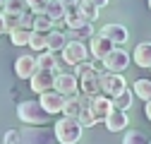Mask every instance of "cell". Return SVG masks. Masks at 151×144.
<instances>
[{
  "mask_svg": "<svg viewBox=\"0 0 151 144\" xmlns=\"http://www.w3.org/2000/svg\"><path fill=\"white\" fill-rule=\"evenodd\" d=\"M17 115H19L22 122L31 125V127H43V125L50 120V113L43 111V106L39 101H22L19 106H17Z\"/></svg>",
  "mask_w": 151,
  "mask_h": 144,
  "instance_id": "cell-1",
  "label": "cell"
},
{
  "mask_svg": "<svg viewBox=\"0 0 151 144\" xmlns=\"http://www.w3.org/2000/svg\"><path fill=\"white\" fill-rule=\"evenodd\" d=\"M53 132H55V142H60V144H77V142L82 139L84 127H82V125L74 120V118L63 115L60 120H55Z\"/></svg>",
  "mask_w": 151,
  "mask_h": 144,
  "instance_id": "cell-2",
  "label": "cell"
},
{
  "mask_svg": "<svg viewBox=\"0 0 151 144\" xmlns=\"http://www.w3.org/2000/svg\"><path fill=\"white\" fill-rule=\"evenodd\" d=\"M19 144H55V132L43 127H24L19 130Z\"/></svg>",
  "mask_w": 151,
  "mask_h": 144,
  "instance_id": "cell-3",
  "label": "cell"
},
{
  "mask_svg": "<svg viewBox=\"0 0 151 144\" xmlns=\"http://www.w3.org/2000/svg\"><path fill=\"white\" fill-rule=\"evenodd\" d=\"M53 89L58 94H63L65 99H77L79 96V79L72 72H60V75H55V86Z\"/></svg>",
  "mask_w": 151,
  "mask_h": 144,
  "instance_id": "cell-4",
  "label": "cell"
},
{
  "mask_svg": "<svg viewBox=\"0 0 151 144\" xmlns=\"http://www.w3.org/2000/svg\"><path fill=\"white\" fill-rule=\"evenodd\" d=\"M99 77H101V94H106L110 99L127 89V82H125L122 75H115V72H101Z\"/></svg>",
  "mask_w": 151,
  "mask_h": 144,
  "instance_id": "cell-5",
  "label": "cell"
},
{
  "mask_svg": "<svg viewBox=\"0 0 151 144\" xmlns=\"http://www.w3.org/2000/svg\"><path fill=\"white\" fill-rule=\"evenodd\" d=\"M63 60L67 65H82L89 60V48L82 43V41H67V46L63 48Z\"/></svg>",
  "mask_w": 151,
  "mask_h": 144,
  "instance_id": "cell-6",
  "label": "cell"
},
{
  "mask_svg": "<svg viewBox=\"0 0 151 144\" xmlns=\"http://www.w3.org/2000/svg\"><path fill=\"white\" fill-rule=\"evenodd\" d=\"M132 63V58H129V53L125 50V48H113V53H108L106 55V60H103V67H106V72H115V75H120L122 70H127V65Z\"/></svg>",
  "mask_w": 151,
  "mask_h": 144,
  "instance_id": "cell-7",
  "label": "cell"
},
{
  "mask_svg": "<svg viewBox=\"0 0 151 144\" xmlns=\"http://www.w3.org/2000/svg\"><path fill=\"white\" fill-rule=\"evenodd\" d=\"M91 115L96 122H106V118L113 113V99L106 96V94H99V96H93L91 99Z\"/></svg>",
  "mask_w": 151,
  "mask_h": 144,
  "instance_id": "cell-8",
  "label": "cell"
},
{
  "mask_svg": "<svg viewBox=\"0 0 151 144\" xmlns=\"http://www.w3.org/2000/svg\"><path fill=\"white\" fill-rule=\"evenodd\" d=\"M31 84V91L36 94H46V91H53V86H55V75L50 70H36V75L29 79Z\"/></svg>",
  "mask_w": 151,
  "mask_h": 144,
  "instance_id": "cell-9",
  "label": "cell"
},
{
  "mask_svg": "<svg viewBox=\"0 0 151 144\" xmlns=\"http://www.w3.org/2000/svg\"><path fill=\"white\" fill-rule=\"evenodd\" d=\"M39 103L43 106V111H46V113L55 115V113H63V111H65V103H67V99L53 89V91H46V94H41Z\"/></svg>",
  "mask_w": 151,
  "mask_h": 144,
  "instance_id": "cell-10",
  "label": "cell"
},
{
  "mask_svg": "<svg viewBox=\"0 0 151 144\" xmlns=\"http://www.w3.org/2000/svg\"><path fill=\"white\" fill-rule=\"evenodd\" d=\"M113 48H115L113 41H108L106 36H101V34H96V36L89 41V55H93V60H101V63H103L108 53H113Z\"/></svg>",
  "mask_w": 151,
  "mask_h": 144,
  "instance_id": "cell-11",
  "label": "cell"
},
{
  "mask_svg": "<svg viewBox=\"0 0 151 144\" xmlns=\"http://www.w3.org/2000/svg\"><path fill=\"white\" fill-rule=\"evenodd\" d=\"M36 70H39L36 58L29 55V53L19 55V58H17V63H14V72H17V77H19V79H31V77L36 75Z\"/></svg>",
  "mask_w": 151,
  "mask_h": 144,
  "instance_id": "cell-12",
  "label": "cell"
},
{
  "mask_svg": "<svg viewBox=\"0 0 151 144\" xmlns=\"http://www.w3.org/2000/svg\"><path fill=\"white\" fill-rule=\"evenodd\" d=\"M99 34L106 36L108 41H113L115 46H120V43H125V41L129 39V31H127V27H122V24H106Z\"/></svg>",
  "mask_w": 151,
  "mask_h": 144,
  "instance_id": "cell-13",
  "label": "cell"
},
{
  "mask_svg": "<svg viewBox=\"0 0 151 144\" xmlns=\"http://www.w3.org/2000/svg\"><path fill=\"white\" fill-rule=\"evenodd\" d=\"M36 65H39V70H50V72H60V67L65 65V60H58L55 58V53L50 50H43L36 55Z\"/></svg>",
  "mask_w": 151,
  "mask_h": 144,
  "instance_id": "cell-14",
  "label": "cell"
},
{
  "mask_svg": "<svg viewBox=\"0 0 151 144\" xmlns=\"http://www.w3.org/2000/svg\"><path fill=\"white\" fill-rule=\"evenodd\" d=\"M132 60H134L137 67H144V70H151V43H139L132 53Z\"/></svg>",
  "mask_w": 151,
  "mask_h": 144,
  "instance_id": "cell-15",
  "label": "cell"
},
{
  "mask_svg": "<svg viewBox=\"0 0 151 144\" xmlns=\"http://www.w3.org/2000/svg\"><path fill=\"white\" fill-rule=\"evenodd\" d=\"M127 122H129L127 113H125V111H118V108H113V113L106 118V127H108L110 132H120V130L127 127Z\"/></svg>",
  "mask_w": 151,
  "mask_h": 144,
  "instance_id": "cell-16",
  "label": "cell"
},
{
  "mask_svg": "<svg viewBox=\"0 0 151 144\" xmlns=\"http://www.w3.org/2000/svg\"><path fill=\"white\" fill-rule=\"evenodd\" d=\"M101 75V72H99ZM99 75H91V77H84L79 79V94H86V96H99L101 94V77Z\"/></svg>",
  "mask_w": 151,
  "mask_h": 144,
  "instance_id": "cell-17",
  "label": "cell"
},
{
  "mask_svg": "<svg viewBox=\"0 0 151 144\" xmlns=\"http://www.w3.org/2000/svg\"><path fill=\"white\" fill-rule=\"evenodd\" d=\"M65 22H67L70 29H79V27L89 24V22H84V17L79 14V7L77 5H65Z\"/></svg>",
  "mask_w": 151,
  "mask_h": 144,
  "instance_id": "cell-18",
  "label": "cell"
},
{
  "mask_svg": "<svg viewBox=\"0 0 151 144\" xmlns=\"http://www.w3.org/2000/svg\"><path fill=\"white\" fill-rule=\"evenodd\" d=\"M77 7H79V14L84 17V22L93 24L99 19V7L91 3V0H77Z\"/></svg>",
  "mask_w": 151,
  "mask_h": 144,
  "instance_id": "cell-19",
  "label": "cell"
},
{
  "mask_svg": "<svg viewBox=\"0 0 151 144\" xmlns=\"http://www.w3.org/2000/svg\"><path fill=\"white\" fill-rule=\"evenodd\" d=\"M65 46H67V34H63L58 29L48 34V50L50 53H63Z\"/></svg>",
  "mask_w": 151,
  "mask_h": 144,
  "instance_id": "cell-20",
  "label": "cell"
},
{
  "mask_svg": "<svg viewBox=\"0 0 151 144\" xmlns=\"http://www.w3.org/2000/svg\"><path fill=\"white\" fill-rule=\"evenodd\" d=\"M31 31H43V34H50V31H55V22L50 19L48 14L39 12V14H34V29H31Z\"/></svg>",
  "mask_w": 151,
  "mask_h": 144,
  "instance_id": "cell-21",
  "label": "cell"
},
{
  "mask_svg": "<svg viewBox=\"0 0 151 144\" xmlns=\"http://www.w3.org/2000/svg\"><path fill=\"white\" fill-rule=\"evenodd\" d=\"M29 48H31V50H36V53L48 50V34H43V31H31Z\"/></svg>",
  "mask_w": 151,
  "mask_h": 144,
  "instance_id": "cell-22",
  "label": "cell"
},
{
  "mask_svg": "<svg viewBox=\"0 0 151 144\" xmlns=\"http://www.w3.org/2000/svg\"><path fill=\"white\" fill-rule=\"evenodd\" d=\"M67 34H70L67 41H82V43H84L86 39L91 41V39H93V24H84V27H79V29H70Z\"/></svg>",
  "mask_w": 151,
  "mask_h": 144,
  "instance_id": "cell-23",
  "label": "cell"
},
{
  "mask_svg": "<svg viewBox=\"0 0 151 144\" xmlns=\"http://www.w3.org/2000/svg\"><path fill=\"white\" fill-rule=\"evenodd\" d=\"M132 103H134V96H132L129 89H125V91H120L118 96H113V108H118V111H129Z\"/></svg>",
  "mask_w": 151,
  "mask_h": 144,
  "instance_id": "cell-24",
  "label": "cell"
},
{
  "mask_svg": "<svg viewBox=\"0 0 151 144\" xmlns=\"http://www.w3.org/2000/svg\"><path fill=\"white\" fill-rule=\"evenodd\" d=\"M43 14H48L50 19L58 24L60 19H65V5L60 3V0H58V3H48V5H46V10H43Z\"/></svg>",
  "mask_w": 151,
  "mask_h": 144,
  "instance_id": "cell-25",
  "label": "cell"
},
{
  "mask_svg": "<svg viewBox=\"0 0 151 144\" xmlns=\"http://www.w3.org/2000/svg\"><path fill=\"white\" fill-rule=\"evenodd\" d=\"M132 91L144 101H151V79H137L132 84Z\"/></svg>",
  "mask_w": 151,
  "mask_h": 144,
  "instance_id": "cell-26",
  "label": "cell"
},
{
  "mask_svg": "<svg viewBox=\"0 0 151 144\" xmlns=\"http://www.w3.org/2000/svg\"><path fill=\"white\" fill-rule=\"evenodd\" d=\"M99 72H101V70L93 65V63H89V60L74 67V75H77V79H84V77H91V75H99Z\"/></svg>",
  "mask_w": 151,
  "mask_h": 144,
  "instance_id": "cell-27",
  "label": "cell"
},
{
  "mask_svg": "<svg viewBox=\"0 0 151 144\" xmlns=\"http://www.w3.org/2000/svg\"><path fill=\"white\" fill-rule=\"evenodd\" d=\"M122 144H149V139L142 130H127L122 137Z\"/></svg>",
  "mask_w": 151,
  "mask_h": 144,
  "instance_id": "cell-28",
  "label": "cell"
},
{
  "mask_svg": "<svg viewBox=\"0 0 151 144\" xmlns=\"http://www.w3.org/2000/svg\"><path fill=\"white\" fill-rule=\"evenodd\" d=\"M29 39H31V31H27V29H14V31H10V41H12L14 46H29Z\"/></svg>",
  "mask_w": 151,
  "mask_h": 144,
  "instance_id": "cell-29",
  "label": "cell"
},
{
  "mask_svg": "<svg viewBox=\"0 0 151 144\" xmlns=\"http://www.w3.org/2000/svg\"><path fill=\"white\" fill-rule=\"evenodd\" d=\"M27 0H5L3 3V12H14V14H22L27 12Z\"/></svg>",
  "mask_w": 151,
  "mask_h": 144,
  "instance_id": "cell-30",
  "label": "cell"
},
{
  "mask_svg": "<svg viewBox=\"0 0 151 144\" xmlns=\"http://www.w3.org/2000/svg\"><path fill=\"white\" fill-rule=\"evenodd\" d=\"M79 113H82V103H79V99H67L63 115H67V118H74V120H77V118H79Z\"/></svg>",
  "mask_w": 151,
  "mask_h": 144,
  "instance_id": "cell-31",
  "label": "cell"
},
{
  "mask_svg": "<svg viewBox=\"0 0 151 144\" xmlns=\"http://www.w3.org/2000/svg\"><path fill=\"white\" fill-rule=\"evenodd\" d=\"M22 14H24V12H22ZM22 14H14V12H3V22H5V29H7V34H10V31H14V29H19Z\"/></svg>",
  "mask_w": 151,
  "mask_h": 144,
  "instance_id": "cell-32",
  "label": "cell"
},
{
  "mask_svg": "<svg viewBox=\"0 0 151 144\" xmlns=\"http://www.w3.org/2000/svg\"><path fill=\"white\" fill-rule=\"evenodd\" d=\"M77 122L82 125V127H91V125H96V120H93L91 111H82V113H79V118H77Z\"/></svg>",
  "mask_w": 151,
  "mask_h": 144,
  "instance_id": "cell-33",
  "label": "cell"
},
{
  "mask_svg": "<svg viewBox=\"0 0 151 144\" xmlns=\"http://www.w3.org/2000/svg\"><path fill=\"white\" fill-rule=\"evenodd\" d=\"M19 29H27V31H31V29H34V12H31V10H27V12L22 14Z\"/></svg>",
  "mask_w": 151,
  "mask_h": 144,
  "instance_id": "cell-34",
  "label": "cell"
},
{
  "mask_svg": "<svg viewBox=\"0 0 151 144\" xmlns=\"http://www.w3.org/2000/svg\"><path fill=\"white\" fill-rule=\"evenodd\" d=\"M46 5H48L46 0H27V7H29V10L34 12V14H39V12H43V10H46Z\"/></svg>",
  "mask_w": 151,
  "mask_h": 144,
  "instance_id": "cell-35",
  "label": "cell"
},
{
  "mask_svg": "<svg viewBox=\"0 0 151 144\" xmlns=\"http://www.w3.org/2000/svg\"><path fill=\"white\" fill-rule=\"evenodd\" d=\"M144 115L151 120V101H146V106H144Z\"/></svg>",
  "mask_w": 151,
  "mask_h": 144,
  "instance_id": "cell-36",
  "label": "cell"
},
{
  "mask_svg": "<svg viewBox=\"0 0 151 144\" xmlns=\"http://www.w3.org/2000/svg\"><path fill=\"white\" fill-rule=\"evenodd\" d=\"M91 3L96 5V7H103V5H108V3H110V0H91Z\"/></svg>",
  "mask_w": 151,
  "mask_h": 144,
  "instance_id": "cell-37",
  "label": "cell"
},
{
  "mask_svg": "<svg viewBox=\"0 0 151 144\" xmlns=\"http://www.w3.org/2000/svg\"><path fill=\"white\" fill-rule=\"evenodd\" d=\"M7 29H5V22H3V14H0V34H5Z\"/></svg>",
  "mask_w": 151,
  "mask_h": 144,
  "instance_id": "cell-38",
  "label": "cell"
},
{
  "mask_svg": "<svg viewBox=\"0 0 151 144\" xmlns=\"http://www.w3.org/2000/svg\"><path fill=\"white\" fill-rule=\"evenodd\" d=\"M63 5H77V0H60Z\"/></svg>",
  "mask_w": 151,
  "mask_h": 144,
  "instance_id": "cell-39",
  "label": "cell"
},
{
  "mask_svg": "<svg viewBox=\"0 0 151 144\" xmlns=\"http://www.w3.org/2000/svg\"><path fill=\"white\" fill-rule=\"evenodd\" d=\"M46 3H58V0H46Z\"/></svg>",
  "mask_w": 151,
  "mask_h": 144,
  "instance_id": "cell-40",
  "label": "cell"
},
{
  "mask_svg": "<svg viewBox=\"0 0 151 144\" xmlns=\"http://www.w3.org/2000/svg\"><path fill=\"white\" fill-rule=\"evenodd\" d=\"M3 3H5V0H0V10H3Z\"/></svg>",
  "mask_w": 151,
  "mask_h": 144,
  "instance_id": "cell-41",
  "label": "cell"
},
{
  "mask_svg": "<svg viewBox=\"0 0 151 144\" xmlns=\"http://www.w3.org/2000/svg\"><path fill=\"white\" fill-rule=\"evenodd\" d=\"M149 10H151V0H149Z\"/></svg>",
  "mask_w": 151,
  "mask_h": 144,
  "instance_id": "cell-42",
  "label": "cell"
},
{
  "mask_svg": "<svg viewBox=\"0 0 151 144\" xmlns=\"http://www.w3.org/2000/svg\"><path fill=\"white\" fill-rule=\"evenodd\" d=\"M149 144H151V142H149Z\"/></svg>",
  "mask_w": 151,
  "mask_h": 144,
  "instance_id": "cell-43",
  "label": "cell"
}]
</instances>
